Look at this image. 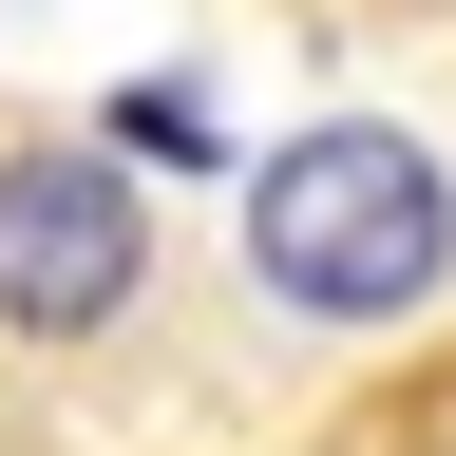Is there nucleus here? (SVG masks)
Returning a JSON list of instances; mask_svg holds the SVG:
<instances>
[{
    "instance_id": "obj_1",
    "label": "nucleus",
    "mask_w": 456,
    "mask_h": 456,
    "mask_svg": "<svg viewBox=\"0 0 456 456\" xmlns=\"http://www.w3.org/2000/svg\"><path fill=\"white\" fill-rule=\"evenodd\" d=\"M248 266L285 323H419L456 285V171L380 114H323L248 171Z\"/></svg>"
},
{
    "instance_id": "obj_2",
    "label": "nucleus",
    "mask_w": 456,
    "mask_h": 456,
    "mask_svg": "<svg viewBox=\"0 0 456 456\" xmlns=\"http://www.w3.org/2000/svg\"><path fill=\"white\" fill-rule=\"evenodd\" d=\"M134 285H152L134 152H0V323L20 342H95Z\"/></svg>"
}]
</instances>
